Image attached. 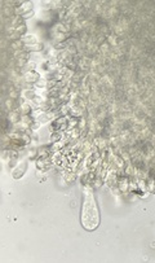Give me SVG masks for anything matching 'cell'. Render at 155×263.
Returning <instances> with one entry per match:
<instances>
[{"label":"cell","instance_id":"cell-1","mask_svg":"<svg viewBox=\"0 0 155 263\" xmlns=\"http://www.w3.org/2000/svg\"><path fill=\"white\" fill-rule=\"evenodd\" d=\"M80 220H82L83 227L88 231H93L98 227L100 213H98V208L96 205L95 196L92 195V192H85Z\"/></svg>","mask_w":155,"mask_h":263}]
</instances>
